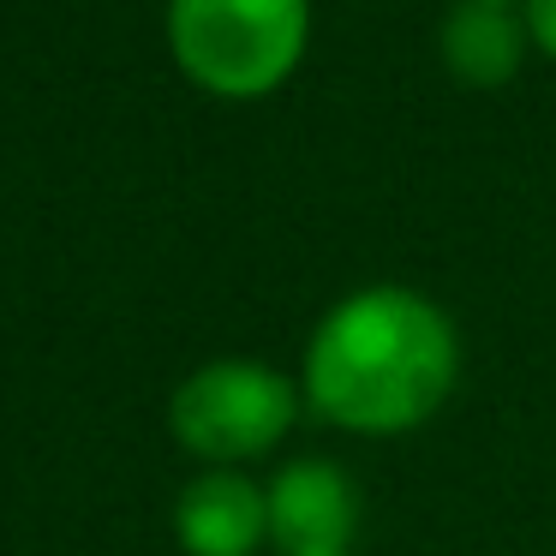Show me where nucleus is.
Here are the masks:
<instances>
[{
	"mask_svg": "<svg viewBox=\"0 0 556 556\" xmlns=\"http://www.w3.org/2000/svg\"><path fill=\"white\" fill-rule=\"evenodd\" d=\"M269 544L281 556H353L359 539V484L329 455H293L269 472Z\"/></svg>",
	"mask_w": 556,
	"mask_h": 556,
	"instance_id": "4",
	"label": "nucleus"
},
{
	"mask_svg": "<svg viewBox=\"0 0 556 556\" xmlns=\"http://www.w3.org/2000/svg\"><path fill=\"white\" fill-rule=\"evenodd\" d=\"M503 7H520V0H503Z\"/></svg>",
	"mask_w": 556,
	"mask_h": 556,
	"instance_id": "8",
	"label": "nucleus"
},
{
	"mask_svg": "<svg viewBox=\"0 0 556 556\" xmlns=\"http://www.w3.org/2000/svg\"><path fill=\"white\" fill-rule=\"evenodd\" d=\"M532 42L520 25V7L503 0H448L443 25H437V61L455 85L467 90H503L520 78Z\"/></svg>",
	"mask_w": 556,
	"mask_h": 556,
	"instance_id": "6",
	"label": "nucleus"
},
{
	"mask_svg": "<svg viewBox=\"0 0 556 556\" xmlns=\"http://www.w3.org/2000/svg\"><path fill=\"white\" fill-rule=\"evenodd\" d=\"M305 413L348 437H407L460 383V329L431 293L371 281L317 317L300 353Z\"/></svg>",
	"mask_w": 556,
	"mask_h": 556,
	"instance_id": "1",
	"label": "nucleus"
},
{
	"mask_svg": "<svg viewBox=\"0 0 556 556\" xmlns=\"http://www.w3.org/2000/svg\"><path fill=\"white\" fill-rule=\"evenodd\" d=\"M520 25H527L532 54L556 61V0H520Z\"/></svg>",
	"mask_w": 556,
	"mask_h": 556,
	"instance_id": "7",
	"label": "nucleus"
},
{
	"mask_svg": "<svg viewBox=\"0 0 556 556\" xmlns=\"http://www.w3.org/2000/svg\"><path fill=\"white\" fill-rule=\"evenodd\" d=\"M174 539L186 556H257L269 544V496L240 467H198L174 496Z\"/></svg>",
	"mask_w": 556,
	"mask_h": 556,
	"instance_id": "5",
	"label": "nucleus"
},
{
	"mask_svg": "<svg viewBox=\"0 0 556 556\" xmlns=\"http://www.w3.org/2000/svg\"><path fill=\"white\" fill-rule=\"evenodd\" d=\"M305 419L300 377L245 353H222L186 371L168 395V437L198 467H252L269 460Z\"/></svg>",
	"mask_w": 556,
	"mask_h": 556,
	"instance_id": "3",
	"label": "nucleus"
},
{
	"mask_svg": "<svg viewBox=\"0 0 556 556\" xmlns=\"http://www.w3.org/2000/svg\"><path fill=\"white\" fill-rule=\"evenodd\" d=\"M162 37L192 90L216 102H264L305 66L312 0H168Z\"/></svg>",
	"mask_w": 556,
	"mask_h": 556,
	"instance_id": "2",
	"label": "nucleus"
}]
</instances>
